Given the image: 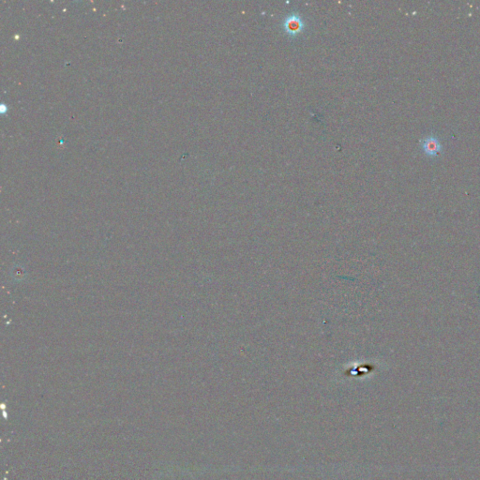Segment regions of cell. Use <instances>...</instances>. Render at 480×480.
<instances>
[{"mask_svg": "<svg viewBox=\"0 0 480 480\" xmlns=\"http://www.w3.org/2000/svg\"><path fill=\"white\" fill-rule=\"evenodd\" d=\"M286 25L289 31H297L300 26V22L296 18H292L288 23H286Z\"/></svg>", "mask_w": 480, "mask_h": 480, "instance_id": "2", "label": "cell"}, {"mask_svg": "<svg viewBox=\"0 0 480 480\" xmlns=\"http://www.w3.org/2000/svg\"><path fill=\"white\" fill-rule=\"evenodd\" d=\"M422 148L427 155L433 157L441 151L442 146L436 137L429 136L422 141Z\"/></svg>", "mask_w": 480, "mask_h": 480, "instance_id": "1", "label": "cell"}]
</instances>
